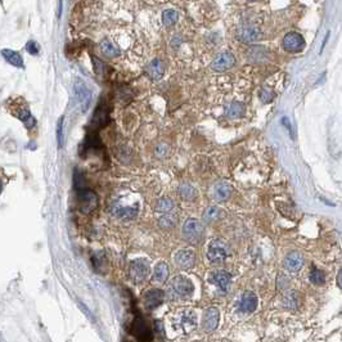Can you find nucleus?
<instances>
[{
  "label": "nucleus",
  "mask_w": 342,
  "mask_h": 342,
  "mask_svg": "<svg viewBox=\"0 0 342 342\" xmlns=\"http://www.w3.org/2000/svg\"><path fill=\"white\" fill-rule=\"evenodd\" d=\"M230 255H232V252H230L229 246L222 239H215L209 244L207 259L210 260L213 264H222L225 260L229 259Z\"/></svg>",
  "instance_id": "obj_1"
},
{
  "label": "nucleus",
  "mask_w": 342,
  "mask_h": 342,
  "mask_svg": "<svg viewBox=\"0 0 342 342\" xmlns=\"http://www.w3.org/2000/svg\"><path fill=\"white\" fill-rule=\"evenodd\" d=\"M150 262L146 259H136L132 260L129 265V278L131 282L135 285L146 282L148 277H150Z\"/></svg>",
  "instance_id": "obj_2"
},
{
  "label": "nucleus",
  "mask_w": 342,
  "mask_h": 342,
  "mask_svg": "<svg viewBox=\"0 0 342 342\" xmlns=\"http://www.w3.org/2000/svg\"><path fill=\"white\" fill-rule=\"evenodd\" d=\"M170 290H171V293L175 295L178 299L187 300L194 292V286H193L192 281L188 279L187 277L176 276L170 283Z\"/></svg>",
  "instance_id": "obj_3"
},
{
  "label": "nucleus",
  "mask_w": 342,
  "mask_h": 342,
  "mask_svg": "<svg viewBox=\"0 0 342 342\" xmlns=\"http://www.w3.org/2000/svg\"><path fill=\"white\" fill-rule=\"evenodd\" d=\"M78 206L83 214H92L98 206V197L92 189L78 188Z\"/></svg>",
  "instance_id": "obj_4"
},
{
  "label": "nucleus",
  "mask_w": 342,
  "mask_h": 342,
  "mask_svg": "<svg viewBox=\"0 0 342 342\" xmlns=\"http://www.w3.org/2000/svg\"><path fill=\"white\" fill-rule=\"evenodd\" d=\"M202 233H203V227L197 219H188L183 225V230H181L183 238L190 244L198 243L202 238Z\"/></svg>",
  "instance_id": "obj_5"
},
{
  "label": "nucleus",
  "mask_w": 342,
  "mask_h": 342,
  "mask_svg": "<svg viewBox=\"0 0 342 342\" xmlns=\"http://www.w3.org/2000/svg\"><path fill=\"white\" fill-rule=\"evenodd\" d=\"M74 90H75L76 99H78L79 104L81 107V111L85 112L88 111V108L90 107L92 103V92H90L89 88L87 87V84L81 81L80 79L75 81V85H74Z\"/></svg>",
  "instance_id": "obj_6"
},
{
  "label": "nucleus",
  "mask_w": 342,
  "mask_h": 342,
  "mask_svg": "<svg viewBox=\"0 0 342 342\" xmlns=\"http://www.w3.org/2000/svg\"><path fill=\"white\" fill-rule=\"evenodd\" d=\"M283 48L286 52L299 53L305 48V39L299 32H288L283 38Z\"/></svg>",
  "instance_id": "obj_7"
},
{
  "label": "nucleus",
  "mask_w": 342,
  "mask_h": 342,
  "mask_svg": "<svg viewBox=\"0 0 342 342\" xmlns=\"http://www.w3.org/2000/svg\"><path fill=\"white\" fill-rule=\"evenodd\" d=\"M262 38V32L260 31L259 27L253 26V25H244L237 32V39L242 43H255Z\"/></svg>",
  "instance_id": "obj_8"
},
{
  "label": "nucleus",
  "mask_w": 342,
  "mask_h": 342,
  "mask_svg": "<svg viewBox=\"0 0 342 342\" xmlns=\"http://www.w3.org/2000/svg\"><path fill=\"white\" fill-rule=\"evenodd\" d=\"M111 213L115 218L121 219V220H134L138 216L139 206L138 203L132 204V206H122L120 203H115L111 209Z\"/></svg>",
  "instance_id": "obj_9"
},
{
  "label": "nucleus",
  "mask_w": 342,
  "mask_h": 342,
  "mask_svg": "<svg viewBox=\"0 0 342 342\" xmlns=\"http://www.w3.org/2000/svg\"><path fill=\"white\" fill-rule=\"evenodd\" d=\"M164 301H165L164 291L157 290V288L147 291L143 296V302L144 305H146L147 310H155V309H157Z\"/></svg>",
  "instance_id": "obj_10"
},
{
  "label": "nucleus",
  "mask_w": 342,
  "mask_h": 342,
  "mask_svg": "<svg viewBox=\"0 0 342 342\" xmlns=\"http://www.w3.org/2000/svg\"><path fill=\"white\" fill-rule=\"evenodd\" d=\"M131 333L139 339V341H152L153 336L151 333L150 328L147 327L146 322L142 316H136L131 325Z\"/></svg>",
  "instance_id": "obj_11"
},
{
  "label": "nucleus",
  "mask_w": 342,
  "mask_h": 342,
  "mask_svg": "<svg viewBox=\"0 0 342 342\" xmlns=\"http://www.w3.org/2000/svg\"><path fill=\"white\" fill-rule=\"evenodd\" d=\"M234 64H236V58H234V55L229 52H224L222 53V54H219L218 57L213 60L211 69H213L214 71L223 72L232 69Z\"/></svg>",
  "instance_id": "obj_12"
},
{
  "label": "nucleus",
  "mask_w": 342,
  "mask_h": 342,
  "mask_svg": "<svg viewBox=\"0 0 342 342\" xmlns=\"http://www.w3.org/2000/svg\"><path fill=\"white\" fill-rule=\"evenodd\" d=\"M219 320H220V311H219V309L209 308L203 311L202 327L204 328V331H215L219 325Z\"/></svg>",
  "instance_id": "obj_13"
},
{
  "label": "nucleus",
  "mask_w": 342,
  "mask_h": 342,
  "mask_svg": "<svg viewBox=\"0 0 342 342\" xmlns=\"http://www.w3.org/2000/svg\"><path fill=\"white\" fill-rule=\"evenodd\" d=\"M9 111H11L12 115L16 116L18 120L22 121L27 127H31L35 124L31 112H30L26 106H21L20 103H13L11 108H9Z\"/></svg>",
  "instance_id": "obj_14"
},
{
  "label": "nucleus",
  "mask_w": 342,
  "mask_h": 342,
  "mask_svg": "<svg viewBox=\"0 0 342 342\" xmlns=\"http://www.w3.org/2000/svg\"><path fill=\"white\" fill-rule=\"evenodd\" d=\"M304 256L300 252L293 251V252H290L286 256L285 267L286 270H288L290 273H297V271H300L302 269V266H304Z\"/></svg>",
  "instance_id": "obj_15"
},
{
  "label": "nucleus",
  "mask_w": 342,
  "mask_h": 342,
  "mask_svg": "<svg viewBox=\"0 0 342 342\" xmlns=\"http://www.w3.org/2000/svg\"><path fill=\"white\" fill-rule=\"evenodd\" d=\"M175 262L179 267L184 269V270H189L194 266L195 262V255L193 251L190 250H180L176 252L175 255Z\"/></svg>",
  "instance_id": "obj_16"
},
{
  "label": "nucleus",
  "mask_w": 342,
  "mask_h": 342,
  "mask_svg": "<svg viewBox=\"0 0 342 342\" xmlns=\"http://www.w3.org/2000/svg\"><path fill=\"white\" fill-rule=\"evenodd\" d=\"M210 283H213L214 286L219 288L222 292H228V288L230 285V276L224 270H215L210 274V278H209Z\"/></svg>",
  "instance_id": "obj_17"
},
{
  "label": "nucleus",
  "mask_w": 342,
  "mask_h": 342,
  "mask_svg": "<svg viewBox=\"0 0 342 342\" xmlns=\"http://www.w3.org/2000/svg\"><path fill=\"white\" fill-rule=\"evenodd\" d=\"M257 304H259L257 296L251 291H247L242 295V299L239 301V309H241L242 313L250 314L257 309Z\"/></svg>",
  "instance_id": "obj_18"
},
{
  "label": "nucleus",
  "mask_w": 342,
  "mask_h": 342,
  "mask_svg": "<svg viewBox=\"0 0 342 342\" xmlns=\"http://www.w3.org/2000/svg\"><path fill=\"white\" fill-rule=\"evenodd\" d=\"M232 192H233L232 185L225 183V181H219V183L215 184V187H214L213 195L218 202H225L229 199V197L232 195Z\"/></svg>",
  "instance_id": "obj_19"
},
{
  "label": "nucleus",
  "mask_w": 342,
  "mask_h": 342,
  "mask_svg": "<svg viewBox=\"0 0 342 342\" xmlns=\"http://www.w3.org/2000/svg\"><path fill=\"white\" fill-rule=\"evenodd\" d=\"M164 72H165L164 63H162L160 59H153L152 62L148 64V67H147V74H148V76L155 81L160 80V79L164 76Z\"/></svg>",
  "instance_id": "obj_20"
},
{
  "label": "nucleus",
  "mask_w": 342,
  "mask_h": 342,
  "mask_svg": "<svg viewBox=\"0 0 342 342\" xmlns=\"http://www.w3.org/2000/svg\"><path fill=\"white\" fill-rule=\"evenodd\" d=\"M181 327L185 333H189L197 327V315L193 310H187L181 315Z\"/></svg>",
  "instance_id": "obj_21"
},
{
  "label": "nucleus",
  "mask_w": 342,
  "mask_h": 342,
  "mask_svg": "<svg viewBox=\"0 0 342 342\" xmlns=\"http://www.w3.org/2000/svg\"><path fill=\"white\" fill-rule=\"evenodd\" d=\"M169 265L166 262H158L155 266V271H153L152 281L155 283H165L169 277Z\"/></svg>",
  "instance_id": "obj_22"
},
{
  "label": "nucleus",
  "mask_w": 342,
  "mask_h": 342,
  "mask_svg": "<svg viewBox=\"0 0 342 342\" xmlns=\"http://www.w3.org/2000/svg\"><path fill=\"white\" fill-rule=\"evenodd\" d=\"M2 55H3L4 59H6L8 63H11L12 66L18 67V69L23 67V59L18 52L11 50V49H3V50H2Z\"/></svg>",
  "instance_id": "obj_23"
},
{
  "label": "nucleus",
  "mask_w": 342,
  "mask_h": 342,
  "mask_svg": "<svg viewBox=\"0 0 342 342\" xmlns=\"http://www.w3.org/2000/svg\"><path fill=\"white\" fill-rule=\"evenodd\" d=\"M220 216H222V210L216 206H210L204 210L202 220H203V223H206V224H213V223L218 222L219 219H220Z\"/></svg>",
  "instance_id": "obj_24"
},
{
  "label": "nucleus",
  "mask_w": 342,
  "mask_h": 342,
  "mask_svg": "<svg viewBox=\"0 0 342 342\" xmlns=\"http://www.w3.org/2000/svg\"><path fill=\"white\" fill-rule=\"evenodd\" d=\"M266 49L262 48V46H252V48L248 49L247 52L248 60H251V62H262L266 58Z\"/></svg>",
  "instance_id": "obj_25"
},
{
  "label": "nucleus",
  "mask_w": 342,
  "mask_h": 342,
  "mask_svg": "<svg viewBox=\"0 0 342 342\" xmlns=\"http://www.w3.org/2000/svg\"><path fill=\"white\" fill-rule=\"evenodd\" d=\"M244 113V107L243 104L239 103V102H233L230 103L229 106L225 108V116L228 118H239L242 117Z\"/></svg>",
  "instance_id": "obj_26"
},
{
  "label": "nucleus",
  "mask_w": 342,
  "mask_h": 342,
  "mask_svg": "<svg viewBox=\"0 0 342 342\" xmlns=\"http://www.w3.org/2000/svg\"><path fill=\"white\" fill-rule=\"evenodd\" d=\"M99 48H101V52L103 53V55H106V57L108 58H115L120 54V50H118L117 46H116L112 41L109 40L102 41Z\"/></svg>",
  "instance_id": "obj_27"
},
{
  "label": "nucleus",
  "mask_w": 342,
  "mask_h": 342,
  "mask_svg": "<svg viewBox=\"0 0 342 342\" xmlns=\"http://www.w3.org/2000/svg\"><path fill=\"white\" fill-rule=\"evenodd\" d=\"M93 265H94L95 271L98 273H104L107 267V259L103 252H95L92 256Z\"/></svg>",
  "instance_id": "obj_28"
},
{
  "label": "nucleus",
  "mask_w": 342,
  "mask_h": 342,
  "mask_svg": "<svg viewBox=\"0 0 342 342\" xmlns=\"http://www.w3.org/2000/svg\"><path fill=\"white\" fill-rule=\"evenodd\" d=\"M179 194L184 201H193V199L197 197V192H195L194 188L189 184H183L179 187L178 189Z\"/></svg>",
  "instance_id": "obj_29"
},
{
  "label": "nucleus",
  "mask_w": 342,
  "mask_h": 342,
  "mask_svg": "<svg viewBox=\"0 0 342 342\" xmlns=\"http://www.w3.org/2000/svg\"><path fill=\"white\" fill-rule=\"evenodd\" d=\"M299 302H300V297L299 295H297L295 291H292V292L287 293L285 296V299H283V305H285V308L287 309H296L297 306H299Z\"/></svg>",
  "instance_id": "obj_30"
},
{
  "label": "nucleus",
  "mask_w": 342,
  "mask_h": 342,
  "mask_svg": "<svg viewBox=\"0 0 342 342\" xmlns=\"http://www.w3.org/2000/svg\"><path fill=\"white\" fill-rule=\"evenodd\" d=\"M176 224V215L173 214L166 213V215L162 216L160 220H158V225L162 228V229H170V228H174Z\"/></svg>",
  "instance_id": "obj_31"
},
{
  "label": "nucleus",
  "mask_w": 342,
  "mask_h": 342,
  "mask_svg": "<svg viewBox=\"0 0 342 342\" xmlns=\"http://www.w3.org/2000/svg\"><path fill=\"white\" fill-rule=\"evenodd\" d=\"M178 18H179L178 12L174 11V9H167V11H165L164 13H162V21H164V23L167 27L175 25Z\"/></svg>",
  "instance_id": "obj_32"
},
{
  "label": "nucleus",
  "mask_w": 342,
  "mask_h": 342,
  "mask_svg": "<svg viewBox=\"0 0 342 342\" xmlns=\"http://www.w3.org/2000/svg\"><path fill=\"white\" fill-rule=\"evenodd\" d=\"M174 209V202L173 199L170 198H161L156 204V211L158 213H171Z\"/></svg>",
  "instance_id": "obj_33"
},
{
  "label": "nucleus",
  "mask_w": 342,
  "mask_h": 342,
  "mask_svg": "<svg viewBox=\"0 0 342 342\" xmlns=\"http://www.w3.org/2000/svg\"><path fill=\"white\" fill-rule=\"evenodd\" d=\"M309 278H310V282L316 286L323 285L325 281L324 273H323L320 269H316V267H313V269H311V273H310V276H309Z\"/></svg>",
  "instance_id": "obj_34"
},
{
  "label": "nucleus",
  "mask_w": 342,
  "mask_h": 342,
  "mask_svg": "<svg viewBox=\"0 0 342 342\" xmlns=\"http://www.w3.org/2000/svg\"><path fill=\"white\" fill-rule=\"evenodd\" d=\"M274 98H276V93L269 88L265 87L260 90V99H261L262 103H270L274 101Z\"/></svg>",
  "instance_id": "obj_35"
},
{
  "label": "nucleus",
  "mask_w": 342,
  "mask_h": 342,
  "mask_svg": "<svg viewBox=\"0 0 342 342\" xmlns=\"http://www.w3.org/2000/svg\"><path fill=\"white\" fill-rule=\"evenodd\" d=\"M57 139H58V146H63V117H60L58 121V127H57Z\"/></svg>",
  "instance_id": "obj_36"
},
{
  "label": "nucleus",
  "mask_w": 342,
  "mask_h": 342,
  "mask_svg": "<svg viewBox=\"0 0 342 342\" xmlns=\"http://www.w3.org/2000/svg\"><path fill=\"white\" fill-rule=\"evenodd\" d=\"M169 147L166 146V144H160V146H157V148H156V156H158V157H166L167 155H169Z\"/></svg>",
  "instance_id": "obj_37"
},
{
  "label": "nucleus",
  "mask_w": 342,
  "mask_h": 342,
  "mask_svg": "<svg viewBox=\"0 0 342 342\" xmlns=\"http://www.w3.org/2000/svg\"><path fill=\"white\" fill-rule=\"evenodd\" d=\"M26 49H27V52L31 53V54H38L39 53V46H38V44L35 43V41H29L26 45Z\"/></svg>",
  "instance_id": "obj_38"
},
{
  "label": "nucleus",
  "mask_w": 342,
  "mask_h": 342,
  "mask_svg": "<svg viewBox=\"0 0 342 342\" xmlns=\"http://www.w3.org/2000/svg\"><path fill=\"white\" fill-rule=\"evenodd\" d=\"M282 124L285 125L286 127H287V130H288V131H290L291 136H292V129H291V124H290V121H288V118H287V117H283V120H282Z\"/></svg>",
  "instance_id": "obj_39"
},
{
  "label": "nucleus",
  "mask_w": 342,
  "mask_h": 342,
  "mask_svg": "<svg viewBox=\"0 0 342 342\" xmlns=\"http://www.w3.org/2000/svg\"><path fill=\"white\" fill-rule=\"evenodd\" d=\"M3 190V179H2V170H0V193Z\"/></svg>",
  "instance_id": "obj_40"
},
{
  "label": "nucleus",
  "mask_w": 342,
  "mask_h": 342,
  "mask_svg": "<svg viewBox=\"0 0 342 342\" xmlns=\"http://www.w3.org/2000/svg\"><path fill=\"white\" fill-rule=\"evenodd\" d=\"M337 281H338V287H341V273H338V278H337Z\"/></svg>",
  "instance_id": "obj_41"
},
{
  "label": "nucleus",
  "mask_w": 342,
  "mask_h": 342,
  "mask_svg": "<svg viewBox=\"0 0 342 342\" xmlns=\"http://www.w3.org/2000/svg\"><path fill=\"white\" fill-rule=\"evenodd\" d=\"M250 2H257V0H250Z\"/></svg>",
  "instance_id": "obj_42"
},
{
  "label": "nucleus",
  "mask_w": 342,
  "mask_h": 342,
  "mask_svg": "<svg viewBox=\"0 0 342 342\" xmlns=\"http://www.w3.org/2000/svg\"><path fill=\"white\" fill-rule=\"evenodd\" d=\"M0 2H2V0H0Z\"/></svg>",
  "instance_id": "obj_43"
}]
</instances>
